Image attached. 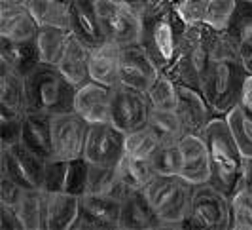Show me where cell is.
I'll use <instances>...</instances> for the list:
<instances>
[{"label":"cell","mask_w":252,"mask_h":230,"mask_svg":"<svg viewBox=\"0 0 252 230\" xmlns=\"http://www.w3.org/2000/svg\"><path fill=\"white\" fill-rule=\"evenodd\" d=\"M142 33L140 46L146 50L158 69L165 73L175 63L188 23L178 12L177 4L148 2L140 10Z\"/></svg>","instance_id":"obj_1"},{"label":"cell","mask_w":252,"mask_h":230,"mask_svg":"<svg viewBox=\"0 0 252 230\" xmlns=\"http://www.w3.org/2000/svg\"><path fill=\"white\" fill-rule=\"evenodd\" d=\"M205 141L209 147L211 162V185L229 198L243 187L247 158L241 153L239 145L224 116H216L205 129Z\"/></svg>","instance_id":"obj_2"},{"label":"cell","mask_w":252,"mask_h":230,"mask_svg":"<svg viewBox=\"0 0 252 230\" xmlns=\"http://www.w3.org/2000/svg\"><path fill=\"white\" fill-rule=\"evenodd\" d=\"M27 113L63 115L74 111L76 86L55 65L40 63L25 77Z\"/></svg>","instance_id":"obj_3"},{"label":"cell","mask_w":252,"mask_h":230,"mask_svg":"<svg viewBox=\"0 0 252 230\" xmlns=\"http://www.w3.org/2000/svg\"><path fill=\"white\" fill-rule=\"evenodd\" d=\"M211 35H213V29L205 23L188 25L175 63L171 65L169 71H165L178 86H189V88L201 90L203 78L213 65Z\"/></svg>","instance_id":"obj_4"},{"label":"cell","mask_w":252,"mask_h":230,"mask_svg":"<svg viewBox=\"0 0 252 230\" xmlns=\"http://www.w3.org/2000/svg\"><path fill=\"white\" fill-rule=\"evenodd\" d=\"M249 77L239 59L213 61L201 82V91L216 116L226 118L243 99V86Z\"/></svg>","instance_id":"obj_5"},{"label":"cell","mask_w":252,"mask_h":230,"mask_svg":"<svg viewBox=\"0 0 252 230\" xmlns=\"http://www.w3.org/2000/svg\"><path fill=\"white\" fill-rule=\"evenodd\" d=\"M189 229L231 230V198L220 192L211 183L193 187Z\"/></svg>","instance_id":"obj_6"},{"label":"cell","mask_w":252,"mask_h":230,"mask_svg":"<svg viewBox=\"0 0 252 230\" xmlns=\"http://www.w3.org/2000/svg\"><path fill=\"white\" fill-rule=\"evenodd\" d=\"M95 4H97V12L101 17L106 40L116 42L120 46L139 44L142 19L135 8L120 2H112V0H95Z\"/></svg>","instance_id":"obj_7"},{"label":"cell","mask_w":252,"mask_h":230,"mask_svg":"<svg viewBox=\"0 0 252 230\" xmlns=\"http://www.w3.org/2000/svg\"><path fill=\"white\" fill-rule=\"evenodd\" d=\"M152 105L146 91L131 88L126 84H118L112 90V109L110 122L124 133L144 128L148 124Z\"/></svg>","instance_id":"obj_8"},{"label":"cell","mask_w":252,"mask_h":230,"mask_svg":"<svg viewBox=\"0 0 252 230\" xmlns=\"http://www.w3.org/2000/svg\"><path fill=\"white\" fill-rule=\"evenodd\" d=\"M46 160L31 153L25 145L0 149V175H6L23 189H42Z\"/></svg>","instance_id":"obj_9"},{"label":"cell","mask_w":252,"mask_h":230,"mask_svg":"<svg viewBox=\"0 0 252 230\" xmlns=\"http://www.w3.org/2000/svg\"><path fill=\"white\" fill-rule=\"evenodd\" d=\"M88 179L89 162L84 156L74 158V160L50 158V160H46L42 191L84 196L88 192Z\"/></svg>","instance_id":"obj_10"},{"label":"cell","mask_w":252,"mask_h":230,"mask_svg":"<svg viewBox=\"0 0 252 230\" xmlns=\"http://www.w3.org/2000/svg\"><path fill=\"white\" fill-rule=\"evenodd\" d=\"M89 122H86L74 111L51 116V145L53 158L74 160L84 156L88 139Z\"/></svg>","instance_id":"obj_11"},{"label":"cell","mask_w":252,"mask_h":230,"mask_svg":"<svg viewBox=\"0 0 252 230\" xmlns=\"http://www.w3.org/2000/svg\"><path fill=\"white\" fill-rule=\"evenodd\" d=\"M126 154V133L112 122L89 124L84 158L89 164L116 166Z\"/></svg>","instance_id":"obj_12"},{"label":"cell","mask_w":252,"mask_h":230,"mask_svg":"<svg viewBox=\"0 0 252 230\" xmlns=\"http://www.w3.org/2000/svg\"><path fill=\"white\" fill-rule=\"evenodd\" d=\"M122 213V200L84 194L80 196V211L70 230L88 229H118Z\"/></svg>","instance_id":"obj_13"},{"label":"cell","mask_w":252,"mask_h":230,"mask_svg":"<svg viewBox=\"0 0 252 230\" xmlns=\"http://www.w3.org/2000/svg\"><path fill=\"white\" fill-rule=\"evenodd\" d=\"M161 71L152 61V57L140 44L122 46V84L137 88L140 91H148L154 80Z\"/></svg>","instance_id":"obj_14"},{"label":"cell","mask_w":252,"mask_h":230,"mask_svg":"<svg viewBox=\"0 0 252 230\" xmlns=\"http://www.w3.org/2000/svg\"><path fill=\"white\" fill-rule=\"evenodd\" d=\"M112 90L110 86L88 80L86 84L76 88L74 113L80 115L89 124L110 122V109H112Z\"/></svg>","instance_id":"obj_15"},{"label":"cell","mask_w":252,"mask_h":230,"mask_svg":"<svg viewBox=\"0 0 252 230\" xmlns=\"http://www.w3.org/2000/svg\"><path fill=\"white\" fill-rule=\"evenodd\" d=\"M175 111L186 133L203 135L207 126L216 118L203 91L189 88V86H178V99Z\"/></svg>","instance_id":"obj_16"},{"label":"cell","mask_w":252,"mask_h":230,"mask_svg":"<svg viewBox=\"0 0 252 230\" xmlns=\"http://www.w3.org/2000/svg\"><path fill=\"white\" fill-rule=\"evenodd\" d=\"M40 25L25 2L0 0V38L13 42L36 40Z\"/></svg>","instance_id":"obj_17"},{"label":"cell","mask_w":252,"mask_h":230,"mask_svg":"<svg viewBox=\"0 0 252 230\" xmlns=\"http://www.w3.org/2000/svg\"><path fill=\"white\" fill-rule=\"evenodd\" d=\"M184 166L180 177L191 185H203L211 181V162H209V147L205 135L199 133H186L178 141Z\"/></svg>","instance_id":"obj_18"},{"label":"cell","mask_w":252,"mask_h":230,"mask_svg":"<svg viewBox=\"0 0 252 230\" xmlns=\"http://www.w3.org/2000/svg\"><path fill=\"white\" fill-rule=\"evenodd\" d=\"M70 33L74 38L84 42L91 50L106 42L95 0H72Z\"/></svg>","instance_id":"obj_19"},{"label":"cell","mask_w":252,"mask_h":230,"mask_svg":"<svg viewBox=\"0 0 252 230\" xmlns=\"http://www.w3.org/2000/svg\"><path fill=\"white\" fill-rule=\"evenodd\" d=\"M120 71H122V46L120 44L106 40L104 44L91 50V57H89L91 80L114 88L122 84Z\"/></svg>","instance_id":"obj_20"},{"label":"cell","mask_w":252,"mask_h":230,"mask_svg":"<svg viewBox=\"0 0 252 230\" xmlns=\"http://www.w3.org/2000/svg\"><path fill=\"white\" fill-rule=\"evenodd\" d=\"M118 229H161L159 217L152 207L148 196L144 191H133L122 202L120 213V227Z\"/></svg>","instance_id":"obj_21"},{"label":"cell","mask_w":252,"mask_h":230,"mask_svg":"<svg viewBox=\"0 0 252 230\" xmlns=\"http://www.w3.org/2000/svg\"><path fill=\"white\" fill-rule=\"evenodd\" d=\"M78 211L80 196L66 192H46V230H70Z\"/></svg>","instance_id":"obj_22"},{"label":"cell","mask_w":252,"mask_h":230,"mask_svg":"<svg viewBox=\"0 0 252 230\" xmlns=\"http://www.w3.org/2000/svg\"><path fill=\"white\" fill-rule=\"evenodd\" d=\"M21 145H25L31 153L50 160L53 158V145H51V116L27 113L23 124V137Z\"/></svg>","instance_id":"obj_23"},{"label":"cell","mask_w":252,"mask_h":230,"mask_svg":"<svg viewBox=\"0 0 252 230\" xmlns=\"http://www.w3.org/2000/svg\"><path fill=\"white\" fill-rule=\"evenodd\" d=\"M193 187L184 179L177 192L158 209V217L161 223V229H189L188 217L191 211V198H193Z\"/></svg>","instance_id":"obj_24"},{"label":"cell","mask_w":252,"mask_h":230,"mask_svg":"<svg viewBox=\"0 0 252 230\" xmlns=\"http://www.w3.org/2000/svg\"><path fill=\"white\" fill-rule=\"evenodd\" d=\"M86 194H97V196H108L116 200H126L131 194L124 183L120 171L116 166H99V164H89V179L88 192Z\"/></svg>","instance_id":"obj_25"},{"label":"cell","mask_w":252,"mask_h":230,"mask_svg":"<svg viewBox=\"0 0 252 230\" xmlns=\"http://www.w3.org/2000/svg\"><path fill=\"white\" fill-rule=\"evenodd\" d=\"M0 63L8 65L15 73L27 77L31 71H34L42 63L36 40L13 42V40L0 38Z\"/></svg>","instance_id":"obj_26"},{"label":"cell","mask_w":252,"mask_h":230,"mask_svg":"<svg viewBox=\"0 0 252 230\" xmlns=\"http://www.w3.org/2000/svg\"><path fill=\"white\" fill-rule=\"evenodd\" d=\"M89 57H91V48H88L84 42H80L72 37L57 67L78 88V86L86 84L88 80H91V77H89Z\"/></svg>","instance_id":"obj_27"},{"label":"cell","mask_w":252,"mask_h":230,"mask_svg":"<svg viewBox=\"0 0 252 230\" xmlns=\"http://www.w3.org/2000/svg\"><path fill=\"white\" fill-rule=\"evenodd\" d=\"M40 27L70 29L72 0H25Z\"/></svg>","instance_id":"obj_28"},{"label":"cell","mask_w":252,"mask_h":230,"mask_svg":"<svg viewBox=\"0 0 252 230\" xmlns=\"http://www.w3.org/2000/svg\"><path fill=\"white\" fill-rule=\"evenodd\" d=\"M0 107L15 113H27L25 77L4 63H0Z\"/></svg>","instance_id":"obj_29"},{"label":"cell","mask_w":252,"mask_h":230,"mask_svg":"<svg viewBox=\"0 0 252 230\" xmlns=\"http://www.w3.org/2000/svg\"><path fill=\"white\" fill-rule=\"evenodd\" d=\"M72 38L70 29H59V27H40L36 37L40 61L46 65H59L68 42Z\"/></svg>","instance_id":"obj_30"},{"label":"cell","mask_w":252,"mask_h":230,"mask_svg":"<svg viewBox=\"0 0 252 230\" xmlns=\"http://www.w3.org/2000/svg\"><path fill=\"white\" fill-rule=\"evenodd\" d=\"M17 213L25 225V230H46V192L42 189H27Z\"/></svg>","instance_id":"obj_31"},{"label":"cell","mask_w":252,"mask_h":230,"mask_svg":"<svg viewBox=\"0 0 252 230\" xmlns=\"http://www.w3.org/2000/svg\"><path fill=\"white\" fill-rule=\"evenodd\" d=\"M116 167L131 192L144 191L150 185V181L158 175L152 167L150 160H139V158H133L127 154L122 156V160L116 164Z\"/></svg>","instance_id":"obj_32"},{"label":"cell","mask_w":252,"mask_h":230,"mask_svg":"<svg viewBox=\"0 0 252 230\" xmlns=\"http://www.w3.org/2000/svg\"><path fill=\"white\" fill-rule=\"evenodd\" d=\"M146 126L158 135V139L161 141V143H178V141L186 135L177 111L152 109Z\"/></svg>","instance_id":"obj_33"},{"label":"cell","mask_w":252,"mask_h":230,"mask_svg":"<svg viewBox=\"0 0 252 230\" xmlns=\"http://www.w3.org/2000/svg\"><path fill=\"white\" fill-rule=\"evenodd\" d=\"M226 120L243 156L252 158V113L245 105H237L226 116Z\"/></svg>","instance_id":"obj_34"},{"label":"cell","mask_w":252,"mask_h":230,"mask_svg":"<svg viewBox=\"0 0 252 230\" xmlns=\"http://www.w3.org/2000/svg\"><path fill=\"white\" fill-rule=\"evenodd\" d=\"M224 31L233 38L239 51L245 46L252 44V2L239 0L237 10L231 15V19H229V23Z\"/></svg>","instance_id":"obj_35"},{"label":"cell","mask_w":252,"mask_h":230,"mask_svg":"<svg viewBox=\"0 0 252 230\" xmlns=\"http://www.w3.org/2000/svg\"><path fill=\"white\" fill-rule=\"evenodd\" d=\"M152 109L159 111H175L178 99V84L167 73H159L154 80L150 90L146 91Z\"/></svg>","instance_id":"obj_36"},{"label":"cell","mask_w":252,"mask_h":230,"mask_svg":"<svg viewBox=\"0 0 252 230\" xmlns=\"http://www.w3.org/2000/svg\"><path fill=\"white\" fill-rule=\"evenodd\" d=\"M150 164L158 175H180L184 158L178 143H161L152 154Z\"/></svg>","instance_id":"obj_37"},{"label":"cell","mask_w":252,"mask_h":230,"mask_svg":"<svg viewBox=\"0 0 252 230\" xmlns=\"http://www.w3.org/2000/svg\"><path fill=\"white\" fill-rule=\"evenodd\" d=\"M159 145H161V141L158 139V135L148 126L126 133L127 156H133V158H139V160H150L152 154L158 151Z\"/></svg>","instance_id":"obj_38"},{"label":"cell","mask_w":252,"mask_h":230,"mask_svg":"<svg viewBox=\"0 0 252 230\" xmlns=\"http://www.w3.org/2000/svg\"><path fill=\"white\" fill-rule=\"evenodd\" d=\"M25 115L27 113H15L0 107V149L21 143Z\"/></svg>","instance_id":"obj_39"},{"label":"cell","mask_w":252,"mask_h":230,"mask_svg":"<svg viewBox=\"0 0 252 230\" xmlns=\"http://www.w3.org/2000/svg\"><path fill=\"white\" fill-rule=\"evenodd\" d=\"M231 230H252V194L243 187L231 196Z\"/></svg>","instance_id":"obj_40"},{"label":"cell","mask_w":252,"mask_h":230,"mask_svg":"<svg viewBox=\"0 0 252 230\" xmlns=\"http://www.w3.org/2000/svg\"><path fill=\"white\" fill-rule=\"evenodd\" d=\"M239 0H211L205 12V25L216 29V31H224L231 19V15L237 10Z\"/></svg>","instance_id":"obj_41"},{"label":"cell","mask_w":252,"mask_h":230,"mask_svg":"<svg viewBox=\"0 0 252 230\" xmlns=\"http://www.w3.org/2000/svg\"><path fill=\"white\" fill-rule=\"evenodd\" d=\"M211 51H213V61H227V59H239L241 51L233 38L226 31H216L213 29L211 35Z\"/></svg>","instance_id":"obj_42"},{"label":"cell","mask_w":252,"mask_h":230,"mask_svg":"<svg viewBox=\"0 0 252 230\" xmlns=\"http://www.w3.org/2000/svg\"><path fill=\"white\" fill-rule=\"evenodd\" d=\"M211 0H178L177 8L188 25H199L205 21V12Z\"/></svg>","instance_id":"obj_43"},{"label":"cell","mask_w":252,"mask_h":230,"mask_svg":"<svg viewBox=\"0 0 252 230\" xmlns=\"http://www.w3.org/2000/svg\"><path fill=\"white\" fill-rule=\"evenodd\" d=\"M25 191L27 189H23L21 185H17L10 177L0 175V204L2 205H10V207L17 209V205L21 202Z\"/></svg>","instance_id":"obj_44"},{"label":"cell","mask_w":252,"mask_h":230,"mask_svg":"<svg viewBox=\"0 0 252 230\" xmlns=\"http://www.w3.org/2000/svg\"><path fill=\"white\" fill-rule=\"evenodd\" d=\"M0 229L2 230H25V225L19 217L17 209L0 204Z\"/></svg>","instance_id":"obj_45"},{"label":"cell","mask_w":252,"mask_h":230,"mask_svg":"<svg viewBox=\"0 0 252 230\" xmlns=\"http://www.w3.org/2000/svg\"><path fill=\"white\" fill-rule=\"evenodd\" d=\"M241 105H245V107H247V109H249V111L252 113V75H249V77H247V80H245Z\"/></svg>","instance_id":"obj_46"},{"label":"cell","mask_w":252,"mask_h":230,"mask_svg":"<svg viewBox=\"0 0 252 230\" xmlns=\"http://www.w3.org/2000/svg\"><path fill=\"white\" fill-rule=\"evenodd\" d=\"M241 63L247 69V73L252 75V44L245 46V48L241 50Z\"/></svg>","instance_id":"obj_47"},{"label":"cell","mask_w":252,"mask_h":230,"mask_svg":"<svg viewBox=\"0 0 252 230\" xmlns=\"http://www.w3.org/2000/svg\"><path fill=\"white\" fill-rule=\"evenodd\" d=\"M243 189L252 194V158H247L245 166V177H243Z\"/></svg>","instance_id":"obj_48"},{"label":"cell","mask_w":252,"mask_h":230,"mask_svg":"<svg viewBox=\"0 0 252 230\" xmlns=\"http://www.w3.org/2000/svg\"><path fill=\"white\" fill-rule=\"evenodd\" d=\"M112 2H120V4H126V6H131V8H135L137 12L140 13V10L150 2V0H112Z\"/></svg>","instance_id":"obj_49"},{"label":"cell","mask_w":252,"mask_h":230,"mask_svg":"<svg viewBox=\"0 0 252 230\" xmlns=\"http://www.w3.org/2000/svg\"><path fill=\"white\" fill-rule=\"evenodd\" d=\"M152 2H165V4H178V0H152Z\"/></svg>","instance_id":"obj_50"},{"label":"cell","mask_w":252,"mask_h":230,"mask_svg":"<svg viewBox=\"0 0 252 230\" xmlns=\"http://www.w3.org/2000/svg\"><path fill=\"white\" fill-rule=\"evenodd\" d=\"M6 2H25V0H6Z\"/></svg>","instance_id":"obj_51"},{"label":"cell","mask_w":252,"mask_h":230,"mask_svg":"<svg viewBox=\"0 0 252 230\" xmlns=\"http://www.w3.org/2000/svg\"><path fill=\"white\" fill-rule=\"evenodd\" d=\"M249 2H252V0H249Z\"/></svg>","instance_id":"obj_52"}]
</instances>
